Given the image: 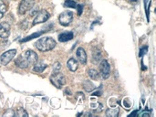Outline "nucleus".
Masks as SVG:
<instances>
[{
  "label": "nucleus",
  "instance_id": "obj_1",
  "mask_svg": "<svg viewBox=\"0 0 156 117\" xmlns=\"http://www.w3.org/2000/svg\"><path fill=\"white\" fill-rule=\"evenodd\" d=\"M56 47V41L50 37H43L36 42V48L42 52L52 50Z\"/></svg>",
  "mask_w": 156,
  "mask_h": 117
},
{
  "label": "nucleus",
  "instance_id": "obj_2",
  "mask_svg": "<svg viewBox=\"0 0 156 117\" xmlns=\"http://www.w3.org/2000/svg\"><path fill=\"white\" fill-rule=\"evenodd\" d=\"M49 80H50L51 83L58 89H61V87L66 84V79L60 71L53 72V74L50 76Z\"/></svg>",
  "mask_w": 156,
  "mask_h": 117
},
{
  "label": "nucleus",
  "instance_id": "obj_3",
  "mask_svg": "<svg viewBox=\"0 0 156 117\" xmlns=\"http://www.w3.org/2000/svg\"><path fill=\"white\" fill-rule=\"evenodd\" d=\"M72 19H73V13L69 10L62 12L58 16L59 24L64 27H68L69 25H70V23L72 22Z\"/></svg>",
  "mask_w": 156,
  "mask_h": 117
},
{
  "label": "nucleus",
  "instance_id": "obj_4",
  "mask_svg": "<svg viewBox=\"0 0 156 117\" xmlns=\"http://www.w3.org/2000/svg\"><path fill=\"white\" fill-rule=\"evenodd\" d=\"M49 16H50V15H49V13L47 10H45V9L40 10L39 12H37L36 17L34 18L33 23H32V26H36L37 24L46 22L49 18Z\"/></svg>",
  "mask_w": 156,
  "mask_h": 117
},
{
  "label": "nucleus",
  "instance_id": "obj_5",
  "mask_svg": "<svg viewBox=\"0 0 156 117\" xmlns=\"http://www.w3.org/2000/svg\"><path fill=\"white\" fill-rule=\"evenodd\" d=\"M16 49H10V50H7V51L4 52L1 55V57H0V62H1V64L4 65V66L6 65V64H8L14 59V57L16 56Z\"/></svg>",
  "mask_w": 156,
  "mask_h": 117
},
{
  "label": "nucleus",
  "instance_id": "obj_6",
  "mask_svg": "<svg viewBox=\"0 0 156 117\" xmlns=\"http://www.w3.org/2000/svg\"><path fill=\"white\" fill-rule=\"evenodd\" d=\"M34 4H35L34 0H22L18 6L19 15H24L26 12L30 10L34 6Z\"/></svg>",
  "mask_w": 156,
  "mask_h": 117
},
{
  "label": "nucleus",
  "instance_id": "obj_7",
  "mask_svg": "<svg viewBox=\"0 0 156 117\" xmlns=\"http://www.w3.org/2000/svg\"><path fill=\"white\" fill-rule=\"evenodd\" d=\"M100 73L104 80L108 79L110 77L111 67H110V64L108 63V61L106 60H102L101 64H100Z\"/></svg>",
  "mask_w": 156,
  "mask_h": 117
},
{
  "label": "nucleus",
  "instance_id": "obj_8",
  "mask_svg": "<svg viewBox=\"0 0 156 117\" xmlns=\"http://www.w3.org/2000/svg\"><path fill=\"white\" fill-rule=\"evenodd\" d=\"M10 35V25L7 22H2L0 24V38H7Z\"/></svg>",
  "mask_w": 156,
  "mask_h": 117
},
{
  "label": "nucleus",
  "instance_id": "obj_9",
  "mask_svg": "<svg viewBox=\"0 0 156 117\" xmlns=\"http://www.w3.org/2000/svg\"><path fill=\"white\" fill-rule=\"evenodd\" d=\"M16 65L18 67V68H21V69H27L29 65L27 58L25 57L24 54H21L17 57V59L16 60Z\"/></svg>",
  "mask_w": 156,
  "mask_h": 117
},
{
  "label": "nucleus",
  "instance_id": "obj_10",
  "mask_svg": "<svg viewBox=\"0 0 156 117\" xmlns=\"http://www.w3.org/2000/svg\"><path fill=\"white\" fill-rule=\"evenodd\" d=\"M24 55H25V57L27 58V61H28L29 64H35V63H37V60H38V56H37V54L36 52L32 51V50H27V51H26Z\"/></svg>",
  "mask_w": 156,
  "mask_h": 117
},
{
  "label": "nucleus",
  "instance_id": "obj_11",
  "mask_svg": "<svg viewBox=\"0 0 156 117\" xmlns=\"http://www.w3.org/2000/svg\"><path fill=\"white\" fill-rule=\"evenodd\" d=\"M77 58L79 60V61L81 63V64H86L87 62V54H86V51L83 48L80 47L78 48L77 49Z\"/></svg>",
  "mask_w": 156,
  "mask_h": 117
},
{
  "label": "nucleus",
  "instance_id": "obj_12",
  "mask_svg": "<svg viewBox=\"0 0 156 117\" xmlns=\"http://www.w3.org/2000/svg\"><path fill=\"white\" fill-rule=\"evenodd\" d=\"M73 36L74 35L72 32H64L58 36V40L60 42H67L69 40H71L73 38Z\"/></svg>",
  "mask_w": 156,
  "mask_h": 117
},
{
  "label": "nucleus",
  "instance_id": "obj_13",
  "mask_svg": "<svg viewBox=\"0 0 156 117\" xmlns=\"http://www.w3.org/2000/svg\"><path fill=\"white\" fill-rule=\"evenodd\" d=\"M101 52L99 49H94L92 52V62L94 64H98L101 60Z\"/></svg>",
  "mask_w": 156,
  "mask_h": 117
},
{
  "label": "nucleus",
  "instance_id": "obj_14",
  "mask_svg": "<svg viewBox=\"0 0 156 117\" xmlns=\"http://www.w3.org/2000/svg\"><path fill=\"white\" fill-rule=\"evenodd\" d=\"M67 67L71 71H76V70L78 69V62H77V60L74 58H70L68 60V62H67Z\"/></svg>",
  "mask_w": 156,
  "mask_h": 117
},
{
  "label": "nucleus",
  "instance_id": "obj_15",
  "mask_svg": "<svg viewBox=\"0 0 156 117\" xmlns=\"http://www.w3.org/2000/svg\"><path fill=\"white\" fill-rule=\"evenodd\" d=\"M83 88L88 93H90V92H92V91H94L96 89L95 86H94V84L90 81H88V80L83 82Z\"/></svg>",
  "mask_w": 156,
  "mask_h": 117
},
{
  "label": "nucleus",
  "instance_id": "obj_16",
  "mask_svg": "<svg viewBox=\"0 0 156 117\" xmlns=\"http://www.w3.org/2000/svg\"><path fill=\"white\" fill-rule=\"evenodd\" d=\"M48 68V65L43 63V62H39V63H37L35 66H34V71L36 72H38V73H41L45 71V69Z\"/></svg>",
  "mask_w": 156,
  "mask_h": 117
},
{
  "label": "nucleus",
  "instance_id": "obj_17",
  "mask_svg": "<svg viewBox=\"0 0 156 117\" xmlns=\"http://www.w3.org/2000/svg\"><path fill=\"white\" fill-rule=\"evenodd\" d=\"M90 108L94 113H101L102 111V104L101 103H94L90 104Z\"/></svg>",
  "mask_w": 156,
  "mask_h": 117
},
{
  "label": "nucleus",
  "instance_id": "obj_18",
  "mask_svg": "<svg viewBox=\"0 0 156 117\" xmlns=\"http://www.w3.org/2000/svg\"><path fill=\"white\" fill-rule=\"evenodd\" d=\"M119 113H120V110L118 108L116 109H109L106 111L105 115L106 116L108 117H117L119 115Z\"/></svg>",
  "mask_w": 156,
  "mask_h": 117
},
{
  "label": "nucleus",
  "instance_id": "obj_19",
  "mask_svg": "<svg viewBox=\"0 0 156 117\" xmlns=\"http://www.w3.org/2000/svg\"><path fill=\"white\" fill-rule=\"evenodd\" d=\"M88 74H89V76H90V78L91 80H98L100 78V73L96 70H93V69L89 70Z\"/></svg>",
  "mask_w": 156,
  "mask_h": 117
},
{
  "label": "nucleus",
  "instance_id": "obj_20",
  "mask_svg": "<svg viewBox=\"0 0 156 117\" xmlns=\"http://www.w3.org/2000/svg\"><path fill=\"white\" fill-rule=\"evenodd\" d=\"M43 33H44V31H40V32H37V33H34V34H32V35L28 36L27 38H26L22 39V40H21V42L28 41V40L32 39V38H37V37H39V36H41V35H42Z\"/></svg>",
  "mask_w": 156,
  "mask_h": 117
},
{
  "label": "nucleus",
  "instance_id": "obj_21",
  "mask_svg": "<svg viewBox=\"0 0 156 117\" xmlns=\"http://www.w3.org/2000/svg\"><path fill=\"white\" fill-rule=\"evenodd\" d=\"M65 7H70V8H76L77 7V3L74 0H66L64 3Z\"/></svg>",
  "mask_w": 156,
  "mask_h": 117
},
{
  "label": "nucleus",
  "instance_id": "obj_22",
  "mask_svg": "<svg viewBox=\"0 0 156 117\" xmlns=\"http://www.w3.org/2000/svg\"><path fill=\"white\" fill-rule=\"evenodd\" d=\"M6 10H7L6 5L2 0H0V17H2V16L6 12Z\"/></svg>",
  "mask_w": 156,
  "mask_h": 117
},
{
  "label": "nucleus",
  "instance_id": "obj_23",
  "mask_svg": "<svg viewBox=\"0 0 156 117\" xmlns=\"http://www.w3.org/2000/svg\"><path fill=\"white\" fill-rule=\"evenodd\" d=\"M16 115L19 117H25V116H28V114L23 109V108H18L16 110Z\"/></svg>",
  "mask_w": 156,
  "mask_h": 117
},
{
  "label": "nucleus",
  "instance_id": "obj_24",
  "mask_svg": "<svg viewBox=\"0 0 156 117\" xmlns=\"http://www.w3.org/2000/svg\"><path fill=\"white\" fill-rule=\"evenodd\" d=\"M60 69H61V64H60L59 62L54 63V65H53V72L60 71Z\"/></svg>",
  "mask_w": 156,
  "mask_h": 117
},
{
  "label": "nucleus",
  "instance_id": "obj_25",
  "mask_svg": "<svg viewBox=\"0 0 156 117\" xmlns=\"http://www.w3.org/2000/svg\"><path fill=\"white\" fill-rule=\"evenodd\" d=\"M147 50H148V48H147V47H144L143 49H140L139 56H140V57H143V56L147 52Z\"/></svg>",
  "mask_w": 156,
  "mask_h": 117
},
{
  "label": "nucleus",
  "instance_id": "obj_26",
  "mask_svg": "<svg viewBox=\"0 0 156 117\" xmlns=\"http://www.w3.org/2000/svg\"><path fill=\"white\" fill-rule=\"evenodd\" d=\"M3 115L4 116H15V113L13 110H7Z\"/></svg>",
  "mask_w": 156,
  "mask_h": 117
},
{
  "label": "nucleus",
  "instance_id": "obj_27",
  "mask_svg": "<svg viewBox=\"0 0 156 117\" xmlns=\"http://www.w3.org/2000/svg\"><path fill=\"white\" fill-rule=\"evenodd\" d=\"M77 8H78V16H80L83 10V5H77Z\"/></svg>",
  "mask_w": 156,
  "mask_h": 117
},
{
  "label": "nucleus",
  "instance_id": "obj_28",
  "mask_svg": "<svg viewBox=\"0 0 156 117\" xmlns=\"http://www.w3.org/2000/svg\"><path fill=\"white\" fill-rule=\"evenodd\" d=\"M101 94H102V92L101 91H97L96 93H92L93 96H101Z\"/></svg>",
  "mask_w": 156,
  "mask_h": 117
},
{
  "label": "nucleus",
  "instance_id": "obj_29",
  "mask_svg": "<svg viewBox=\"0 0 156 117\" xmlns=\"http://www.w3.org/2000/svg\"><path fill=\"white\" fill-rule=\"evenodd\" d=\"M141 116H150V114L149 113H144V114H141Z\"/></svg>",
  "mask_w": 156,
  "mask_h": 117
},
{
  "label": "nucleus",
  "instance_id": "obj_30",
  "mask_svg": "<svg viewBox=\"0 0 156 117\" xmlns=\"http://www.w3.org/2000/svg\"><path fill=\"white\" fill-rule=\"evenodd\" d=\"M65 93H69V94H71V93H70V91H69V90H68V89H67V90L65 91Z\"/></svg>",
  "mask_w": 156,
  "mask_h": 117
},
{
  "label": "nucleus",
  "instance_id": "obj_31",
  "mask_svg": "<svg viewBox=\"0 0 156 117\" xmlns=\"http://www.w3.org/2000/svg\"><path fill=\"white\" fill-rule=\"evenodd\" d=\"M136 115V112H133V113H132L130 115Z\"/></svg>",
  "mask_w": 156,
  "mask_h": 117
},
{
  "label": "nucleus",
  "instance_id": "obj_32",
  "mask_svg": "<svg viewBox=\"0 0 156 117\" xmlns=\"http://www.w3.org/2000/svg\"><path fill=\"white\" fill-rule=\"evenodd\" d=\"M131 1H133V2H135V1H137V0H131Z\"/></svg>",
  "mask_w": 156,
  "mask_h": 117
}]
</instances>
